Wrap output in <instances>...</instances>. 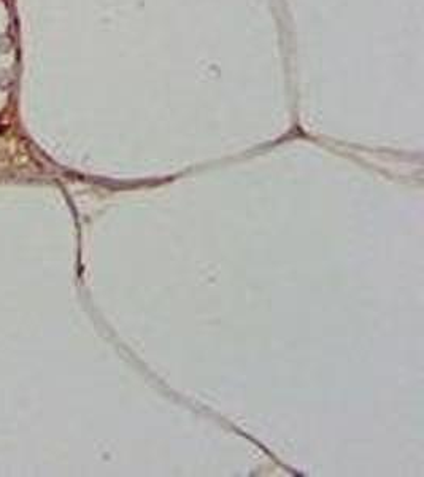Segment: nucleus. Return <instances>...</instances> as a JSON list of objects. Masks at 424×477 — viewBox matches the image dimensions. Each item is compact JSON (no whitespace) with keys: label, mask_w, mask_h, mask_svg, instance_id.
<instances>
[]
</instances>
